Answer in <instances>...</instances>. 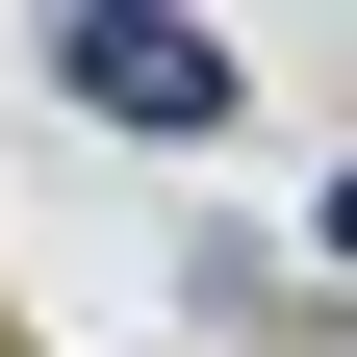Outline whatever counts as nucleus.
Listing matches in <instances>:
<instances>
[{"label": "nucleus", "instance_id": "1", "mask_svg": "<svg viewBox=\"0 0 357 357\" xmlns=\"http://www.w3.org/2000/svg\"><path fill=\"white\" fill-rule=\"evenodd\" d=\"M52 77H77L102 128H153V153H204V128H230V26H153V0H77Z\"/></svg>", "mask_w": 357, "mask_h": 357}]
</instances>
